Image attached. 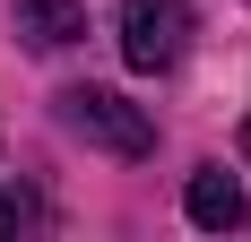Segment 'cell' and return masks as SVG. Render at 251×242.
Segmentation results:
<instances>
[{
  "label": "cell",
  "instance_id": "1",
  "mask_svg": "<svg viewBox=\"0 0 251 242\" xmlns=\"http://www.w3.org/2000/svg\"><path fill=\"white\" fill-rule=\"evenodd\" d=\"M61 121H70L87 147L122 156V165H139V156L156 147V121L139 113L130 96H113V87H61Z\"/></svg>",
  "mask_w": 251,
  "mask_h": 242
},
{
  "label": "cell",
  "instance_id": "2",
  "mask_svg": "<svg viewBox=\"0 0 251 242\" xmlns=\"http://www.w3.org/2000/svg\"><path fill=\"white\" fill-rule=\"evenodd\" d=\"M182 44H191V9L182 0H122V61L130 70H174Z\"/></svg>",
  "mask_w": 251,
  "mask_h": 242
},
{
  "label": "cell",
  "instance_id": "3",
  "mask_svg": "<svg viewBox=\"0 0 251 242\" xmlns=\"http://www.w3.org/2000/svg\"><path fill=\"white\" fill-rule=\"evenodd\" d=\"M182 208H191V225H208V234H234V225H251V199H243V182H234L226 165H200V173H191Z\"/></svg>",
  "mask_w": 251,
  "mask_h": 242
},
{
  "label": "cell",
  "instance_id": "4",
  "mask_svg": "<svg viewBox=\"0 0 251 242\" xmlns=\"http://www.w3.org/2000/svg\"><path fill=\"white\" fill-rule=\"evenodd\" d=\"M9 18H18V35L35 52H70L78 35H87V9H78V0H9Z\"/></svg>",
  "mask_w": 251,
  "mask_h": 242
},
{
  "label": "cell",
  "instance_id": "5",
  "mask_svg": "<svg viewBox=\"0 0 251 242\" xmlns=\"http://www.w3.org/2000/svg\"><path fill=\"white\" fill-rule=\"evenodd\" d=\"M0 234H18V199H0Z\"/></svg>",
  "mask_w": 251,
  "mask_h": 242
},
{
  "label": "cell",
  "instance_id": "6",
  "mask_svg": "<svg viewBox=\"0 0 251 242\" xmlns=\"http://www.w3.org/2000/svg\"><path fill=\"white\" fill-rule=\"evenodd\" d=\"M243 156H251V130H243Z\"/></svg>",
  "mask_w": 251,
  "mask_h": 242
}]
</instances>
